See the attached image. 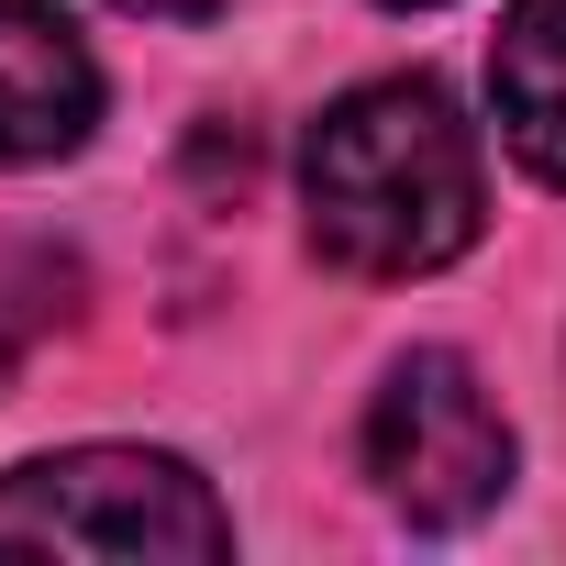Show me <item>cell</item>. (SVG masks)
<instances>
[{
	"mask_svg": "<svg viewBox=\"0 0 566 566\" xmlns=\"http://www.w3.org/2000/svg\"><path fill=\"white\" fill-rule=\"evenodd\" d=\"M123 12H156V23H200V12H222V0H123Z\"/></svg>",
	"mask_w": 566,
	"mask_h": 566,
	"instance_id": "cell-7",
	"label": "cell"
},
{
	"mask_svg": "<svg viewBox=\"0 0 566 566\" xmlns=\"http://www.w3.org/2000/svg\"><path fill=\"white\" fill-rule=\"evenodd\" d=\"M101 123V56L56 0H0V167H56Z\"/></svg>",
	"mask_w": 566,
	"mask_h": 566,
	"instance_id": "cell-4",
	"label": "cell"
},
{
	"mask_svg": "<svg viewBox=\"0 0 566 566\" xmlns=\"http://www.w3.org/2000/svg\"><path fill=\"white\" fill-rule=\"evenodd\" d=\"M301 222L312 255L345 277H433L478 244L489 178L478 134L433 78H367L345 90L301 145Z\"/></svg>",
	"mask_w": 566,
	"mask_h": 566,
	"instance_id": "cell-1",
	"label": "cell"
},
{
	"mask_svg": "<svg viewBox=\"0 0 566 566\" xmlns=\"http://www.w3.org/2000/svg\"><path fill=\"white\" fill-rule=\"evenodd\" d=\"M489 101H500L511 156H522L544 189H566V0H511V12H500Z\"/></svg>",
	"mask_w": 566,
	"mask_h": 566,
	"instance_id": "cell-5",
	"label": "cell"
},
{
	"mask_svg": "<svg viewBox=\"0 0 566 566\" xmlns=\"http://www.w3.org/2000/svg\"><path fill=\"white\" fill-rule=\"evenodd\" d=\"M367 489L411 533H455L511 489V422L455 345H411L367 400Z\"/></svg>",
	"mask_w": 566,
	"mask_h": 566,
	"instance_id": "cell-3",
	"label": "cell"
},
{
	"mask_svg": "<svg viewBox=\"0 0 566 566\" xmlns=\"http://www.w3.org/2000/svg\"><path fill=\"white\" fill-rule=\"evenodd\" d=\"M56 277H67L56 255H34V244H0V389H12L23 345H34V334L67 312V301H56Z\"/></svg>",
	"mask_w": 566,
	"mask_h": 566,
	"instance_id": "cell-6",
	"label": "cell"
},
{
	"mask_svg": "<svg viewBox=\"0 0 566 566\" xmlns=\"http://www.w3.org/2000/svg\"><path fill=\"white\" fill-rule=\"evenodd\" d=\"M0 555H233V511L189 455L67 444L0 478Z\"/></svg>",
	"mask_w": 566,
	"mask_h": 566,
	"instance_id": "cell-2",
	"label": "cell"
},
{
	"mask_svg": "<svg viewBox=\"0 0 566 566\" xmlns=\"http://www.w3.org/2000/svg\"><path fill=\"white\" fill-rule=\"evenodd\" d=\"M389 12H444V0H389Z\"/></svg>",
	"mask_w": 566,
	"mask_h": 566,
	"instance_id": "cell-8",
	"label": "cell"
}]
</instances>
